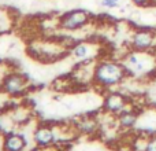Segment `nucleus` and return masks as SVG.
I'll list each match as a JSON object with an SVG mask.
<instances>
[{
	"label": "nucleus",
	"mask_w": 156,
	"mask_h": 151,
	"mask_svg": "<svg viewBox=\"0 0 156 151\" xmlns=\"http://www.w3.org/2000/svg\"><path fill=\"white\" fill-rule=\"evenodd\" d=\"M156 44V32L152 29H136L130 36V50L151 51Z\"/></svg>",
	"instance_id": "7"
},
{
	"label": "nucleus",
	"mask_w": 156,
	"mask_h": 151,
	"mask_svg": "<svg viewBox=\"0 0 156 151\" xmlns=\"http://www.w3.org/2000/svg\"><path fill=\"white\" fill-rule=\"evenodd\" d=\"M143 151H156V135H151L147 139L143 146Z\"/></svg>",
	"instance_id": "15"
},
{
	"label": "nucleus",
	"mask_w": 156,
	"mask_h": 151,
	"mask_svg": "<svg viewBox=\"0 0 156 151\" xmlns=\"http://www.w3.org/2000/svg\"><path fill=\"white\" fill-rule=\"evenodd\" d=\"M15 121L11 117L10 111H0V135L4 136L10 132H14Z\"/></svg>",
	"instance_id": "12"
},
{
	"label": "nucleus",
	"mask_w": 156,
	"mask_h": 151,
	"mask_svg": "<svg viewBox=\"0 0 156 151\" xmlns=\"http://www.w3.org/2000/svg\"><path fill=\"white\" fill-rule=\"evenodd\" d=\"M92 21V15L89 11L83 8H74L67 13L62 14L58 19V26L59 29L65 32H77L81 30Z\"/></svg>",
	"instance_id": "4"
},
{
	"label": "nucleus",
	"mask_w": 156,
	"mask_h": 151,
	"mask_svg": "<svg viewBox=\"0 0 156 151\" xmlns=\"http://www.w3.org/2000/svg\"><path fill=\"white\" fill-rule=\"evenodd\" d=\"M100 6L103 8H107V10H112V8L118 7L119 3L114 2V0H100Z\"/></svg>",
	"instance_id": "17"
},
{
	"label": "nucleus",
	"mask_w": 156,
	"mask_h": 151,
	"mask_svg": "<svg viewBox=\"0 0 156 151\" xmlns=\"http://www.w3.org/2000/svg\"><path fill=\"white\" fill-rule=\"evenodd\" d=\"M11 26H12V17L10 11L5 8H0V35L8 32Z\"/></svg>",
	"instance_id": "14"
},
{
	"label": "nucleus",
	"mask_w": 156,
	"mask_h": 151,
	"mask_svg": "<svg viewBox=\"0 0 156 151\" xmlns=\"http://www.w3.org/2000/svg\"><path fill=\"white\" fill-rule=\"evenodd\" d=\"M99 128V124L93 118H83L77 124V131L85 135H93Z\"/></svg>",
	"instance_id": "13"
},
{
	"label": "nucleus",
	"mask_w": 156,
	"mask_h": 151,
	"mask_svg": "<svg viewBox=\"0 0 156 151\" xmlns=\"http://www.w3.org/2000/svg\"><path fill=\"white\" fill-rule=\"evenodd\" d=\"M70 47H66L62 41L54 40H44V41H34L29 47V52L37 59H41L44 62H48L52 59L63 57L66 51H69Z\"/></svg>",
	"instance_id": "3"
},
{
	"label": "nucleus",
	"mask_w": 156,
	"mask_h": 151,
	"mask_svg": "<svg viewBox=\"0 0 156 151\" xmlns=\"http://www.w3.org/2000/svg\"><path fill=\"white\" fill-rule=\"evenodd\" d=\"M129 100L121 92H108L105 95L104 100H103V110L108 114L112 116H118L119 113H122L123 110H126Z\"/></svg>",
	"instance_id": "8"
},
{
	"label": "nucleus",
	"mask_w": 156,
	"mask_h": 151,
	"mask_svg": "<svg viewBox=\"0 0 156 151\" xmlns=\"http://www.w3.org/2000/svg\"><path fill=\"white\" fill-rule=\"evenodd\" d=\"M29 80L23 73L19 72H8L4 74L0 83V91L11 98H16L23 95L27 91Z\"/></svg>",
	"instance_id": "5"
},
{
	"label": "nucleus",
	"mask_w": 156,
	"mask_h": 151,
	"mask_svg": "<svg viewBox=\"0 0 156 151\" xmlns=\"http://www.w3.org/2000/svg\"><path fill=\"white\" fill-rule=\"evenodd\" d=\"M127 77L123 63L112 59L97 61L93 69L92 83L103 89H111L121 85Z\"/></svg>",
	"instance_id": "1"
},
{
	"label": "nucleus",
	"mask_w": 156,
	"mask_h": 151,
	"mask_svg": "<svg viewBox=\"0 0 156 151\" xmlns=\"http://www.w3.org/2000/svg\"><path fill=\"white\" fill-rule=\"evenodd\" d=\"M138 122V113L137 111H133L132 109H126L122 113H119L116 116V124L121 129L129 131L137 125Z\"/></svg>",
	"instance_id": "11"
},
{
	"label": "nucleus",
	"mask_w": 156,
	"mask_h": 151,
	"mask_svg": "<svg viewBox=\"0 0 156 151\" xmlns=\"http://www.w3.org/2000/svg\"><path fill=\"white\" fill-rule=\"evenodd\" d=\"M137 7H151L156 3V0H130Z\"/></svg>",
	"instance_id": "16"
},
{
	"label": "nucleus",
	"mask_w": 156,
	"mask_h": 151,
	"mask_svg": "<svg viewBox=\"0 0 156 151\" xmlns=\"http://www.w3.org/2000/svg\"><path fill=\"white\" fill-rule=\"evenodd\" d=\"M100 46L96 41H77L70 47L69 52L70 57L78 63L85 62H96L97 57L100 55Z\"/></svg>",
	"instance_id": "6"
},
{
	"label": "nucleus",
	"mask_w": 156,
	"mask_h": 151,
	"mask_svg": "<svg viewBox=\"0 0 156 151\" xmlns=\"http://www.w3.org/2000/svg\"><path fill=\"white\" fill-rule=\"evenodd\" d=\"M127 76L133 77H143L155 70L156 59L151 51H134L130 50L122 59Z\"/></svg>",
	"instance_id": "2"
},
{
	"label": "nucleus",
	"mask_w": 156,
	"mask_h": 151,
	"mask_svg": "<svg viewBox=\"0 0 156 151\" xmlns=\"http://www.w3.org/2000/svg\"><path fill=\"white\" fill-rule=\"evenodd\" d=\"M114 2H116V3H121V2H122V0H114Z\"/></svg>",
	"instance_id": "18"
},
{
	"label": "nucleus",
	"mask_w": 156,
	"mask_h": 151,
	"mask_svg": "<svg viewBox=\"0 0 156 151\" xmlns=\"http://www.w3.org/2000/svg\"><path fill=\"white\" fill-rule=\"evenodd\" d=\"M3 151H25L26 149V139L22 133L18 132H10L3 136L2 143Z\"/></svg>",
	"instance_id": "10"
},
{
	"label": "nucleus",
	"mask_w": 156,
	"mask_h": 151,
	"mask_svg": "<svg viewBox=\"0 0 156 151\" xmlns=\"http://www.w3.org/2000/svg\"><path fill=\"white\" fill-rule=\"evenodd\" d=\"M56 132L49 125H38L33 132V140L38 147H51L56 142Z\"/></svg>",
	"instance_id": "9"
}]
</instances>
